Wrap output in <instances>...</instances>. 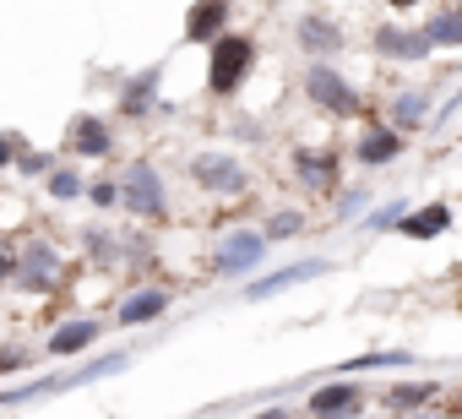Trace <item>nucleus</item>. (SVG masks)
Returning a JSON list of instances; mask_svg holds the SVG:
<instances>
[{
  "label": "nucleus",
  "instance_id": "nucleus-21",
  "mask_svg": "<svg viewBox=\"0 0 462 419\" xmlns=\"http://www.w3.org/2000/svg\"><path fill=\"white\" fill-rule=\"evenodd\" d=\"M419 33H424L430 50H457V44H462V17H457V12H440V17H430V28H419Z\"/></svg>",
  "mask_w": 462,
  "mask_h": 419
},
{
  "label": "nucleus",
  "instance_id": "nucleus-26",
  "mask_svg": "<svg viewBox=\"0 0 462 419\" xmlns=\"http://www.w3.org/2000/svg\"><path fill=\"white\" fill-rule=\"evenodd\" d=\"M402 213H408V201H381V207H375V213L365 219V229H370V235H375V229H392V224H397Z\"/></svg>",
  "mask_w": 462,
  "mask_h": 419
},
{
  "label": "nucleus",
  "instance_id": "nucleus-11",
  "mask_svg": "<svg viewBox=\"0 0 462 419\" xmlns=\"http://www.w3.org/2000/svg\"><path fill=\"white\" fill-rule=\"evenodd\" d=\"M228 12L235 0H196L185 12V44H212L217 33H228Z\"/></svg>",
  "mask_w": 462,
  "mask_h": 419
},
{
  "label": "nucleus",
  "instance_id": "nucleus-28",
  "mask_svg": "<svg viewBox=\"0 0 462 419\" xmlns=\"http://www.w3.org/2000/svg\"><path fill=\"white\" fill-rule=\"evenodd\" d=\"M17 169H23V174H50V169H55V158H50V153L23 147V153H17Z\"/></svg>",
  "mask_w": 462,
  "mask_h": 419
},
{
  "label": "nucleus",
  "instance_id": "nucleus-14",
  "mask_svg": "<svg viewBox=\"0 0 462 419\" xmlns=\"http://www.w3.org/2000/svg\"><path fill=\"white\" fill-rule=\"evenodd\" d=\"M294 180L310 191H332L337 185V153L332 147H294Z\"/></svg>",
  "mask_w": 462,
  "mask_h": 419
},
{
  "label": "nucleus",
  "instance_id": "nucleus-31",
  "mask_svg": "<svg viewBox=\"0 0 462 419\" xmlns=\"http://www.w3.org/2000/svg\"><path fill=\"white\" fill-rule=\"evenodd\" d=\"M359 207H365V191H348V196L337 201V224H348V219L359 213Z\"/></svg>",
  "mask_w": 462,
  "mask_h": 419
},
{
  "label": "nucleus",
  "instance_id": "nucleus-20",
  "mask_svg": "<svg viewBox=\"0 0 462 419\" xmlns=\"http://www.w3.org/2000/svg\"><path fill=\"white\" fill-rule=\"evenodd\" d=\"M435 397H440V381H435V376H424V381H397V386L386 392V403H392V408H402V414L430 408Z\"/></svg>",
  "mask_w": 462,
  "mask_h": 419
},
{
  "label": "nucleus",
  "instance_id": "nucleus-27",
  "mask_svg": "<svg viewBox=\"0 0 462 419\" xmlns=\"http://www.w3.org/2000/svg\"><path fill=\"white\" fill-rule=\"evenodd\" d=\"M88 196H93V207H98V213H109V207L120 201V191H115V174H104V180H93V185H82Z\"/></svg>",
  "mask_w": 462,
  "mask_h": 419
},
{
  "label": "nucleus",
  "instance_id": "nucleus-29",
  "mask_svg": "<svg viewBox=\"0 0 462 419\" xmlns=\"http://www.w3.org/2000/svg\"><path fill=\"white\" fill-rule=\"evenodd\" d=\"M23 147H28V136H23V131H6V136H0V169H12Z\"/></svg>",
  "mask_w": 462,
  "mask_h": 419
},
{
  "label": "nucleus",
  "instance_id": "nucleus-18",
  "mask_svg": "<svg viewBox=\"0 0 462 419\" xmlns=\"http://www.w3.org/2000/svg\"><path fill=\"white\" fill-rule=\"evenodd\" d=\"M392 229L408 235V240H435V235L451 229V207H446V201H430V207H419V213H402Z\"/></svg>",
  "mask_w": 462,
  "mask_h": 419
},
{
  "label": "nucleus",
  "instance_id": "nucleus-4",
  "mask_svg": "<svg viewBox=\"0 0 462 419\" xmlns=\"http://www.w3.org/2000/svg\"><path fill=\"white\" fill-rule=\"evenodd\" d=\"M305 98H310L321 115H332V120H354V115H359V93H354V82H348L332 61H316V66L305 71Z\"/></svg>",
  "mask_w": 462,
  "mask_h": 419
},
{
  "label": "nucleus",
  "instance_id": "nucleus-2",
  "mask_svg": "<svg viewBox=\"0 0 462 419\" xmlns=\"http://www.w3.org/2000/svg\"><path fill=\"white\" fill-rule=\"evenodd\" d=\"M251 66H256V39L251 33H217L212 39V55H207V88L217 98L240 93L245 77H251Z\"/></svg>",
  "mask_w": 462,
  "mask_h": 419
},
{
  "label": "nucleus",
  "instance_id": "nucleus-6",
  "mask_svg": "<svg viewBox=\"0 0 462 419\" xmlns=\"http://www.w3.org/2000/svg\"><path fill=\"white\" fill-rule=\"evenodd\" d=\"M262 262H267V240H262V229H228V235L217 240L212 273H217V278H245V273H256Z\"/></svg>",
  "mask_w": 462,
  "mask_h": 419
},
{
  "label": "nucleus",
  "instance_id": "nucleus-33",
  "mask_svg": "<svg viewBox=\"0 0 462 419\" xmlns=\"http://www.w3.org/2000/svg\"><path fill=\"white\" fill-rule=\"evenodd\" d=\"M392 12H413V6H424V0H386Z\"/></svg>",
  "mask_w": 462,
  "mask_h": 419
},
{
  "label": "nucleus",
  "instance_id": "nucleus-35",
  "mask_svg": "<svg viewBox=\"0 0 462 419\" xmlns=\"http://www.w3.org/2000/svg\"><path fill=\"white\" fill-rule=\"evenodd\" d=\"M402 419H446V414H424V408H413V414H402Z\"/></svg>",
  "mask_w": 462,
  "mask_h": 419
},
{
  "label": "nucleus",
  "instance_id": "nucleus-15",
  "mask_svg": "<svg viewBox=\"0 0 462 419\" xmlns=\"http://www.w3.org/2000/svg\"><path fill=\"white\" fill-rule=\"evenodd\" d=\"M169 300H174L169 289H152V284H147V289H136V294H125V300L115 305V327H147V321H158V316L169 311Z\"/></svg>",
  "mask_w": 462,
  "mask_h": 419
},
{
  "label": "nucleus",
  "instance_id": "nucleus-30",
  "mask_svg": "<svg viewBox=\"0 0 462 419\" xmlns=\"http://www.w3.org/2000/svg\"><path fill=\"white\" fill-rule=\"evenodd\" d=\"M28 365H33L28 349H0V376H6V370H28Z\"/></svg>",
  "mask_w": 462,
  "mask_h": 419
},
{
  "label": "nucleus",
  "instance_id": "nucleus-12",
  "mask_svg": "<svg viewBox=\"0 0 462 419\" xmlns=\"http://www.w3.org/2000/svg\"><path fill=\"white\" fill-rule=\"evenodd\" d=\"M359 403H365V386L327 381V386L310 392V419H348V414H359Z\"/></svg>",
  "mask_w": 462,
  "mask_h": 419
},
{
  "label": "nucleus",
  "instance_id": "nucleus-24",
  "mask_svg": "<svg viewBox=\"0 0 462 419\" xmlns=\"http://www.w3.org/2000/svg\"><path fill=\"white\" fill-rule=\"evenodd\" d=\"M50 196L55 201H77L82 196V169H50Z\"/></svg>",
  "mask_w": 462,
  "mask_h": 419
},
{
  "label": "nucleus",
  "instance_id": "nucleus-8",
  "mask_svg": "<svg viewBox=\"0 0 462 419\" xmlns=\"http://www.w3.org/2000/svg\"><path fill=\"white\" fill-rule=\"evenodd\" d=\"M60 147H66L71 158H109V153H115V126L98 120V115H77V120L66 126Z\"/></svg>",
  "mask_w": 462,
  "mask_h": 419
},
{
  "label": "nucleus",
  "instance_id": "nucleus-19",
  "mask_svg": "<svg viewBox=\"0 0 462 419\" xmlns=\"http://www.w3.org/2000/svg\"><path fill=\"white\" fill-rule=\"evenodd\" d=\"M300 50H310L316 61H332L337 50H343V28L332 23V17H300Z\"/></svg>",
  "mask_w": 462,
  "mask_h": 419
},
{
  "label": "nucleus",
  "instance_id": "nucleus-32",
  "mask_svg": "<svg viewBox=\"0 0 462 419\" xmlns=\"http://www.w3.org/2000/svg\"><path fill=\"white\" fill-rule=\"evenodd\" d=\"M251 419H300V414H294V403H273V408H262V414H251Z\"/></svg>",
  "mask_w": 462,
  "mask_h": 419
},
{
  "label": "nucleus",
  "instance_id": "nucleus-7",
  "mask_svg": "<svg viewBox=\"0 0 462 419\" xmlns=\"http://www.w3.org/2000/svg\"><path fill=\"white\" fill-rule=\"evenodd\" d=\"M12 278L23 284V289H50L55 278H60V251L50 246V240H33V246H23L17 256H12Z\"/></svg>",
  "mask_w": 462,
  "mask_h": 419
},
{
  "label": "nucleus",
  "instance_id": "nucleus-16",
  "mask_svg": "<svg viewBox=\"0 0 462 419\" xmlns=\"http://www.w3.org/2000/svg\"><path fill=\"white\" fill-rule=\"evenodd\" d=\"M354 153H359V163H365V169H386V163H397V158L408 153V136H397L392 126H370V131L359 136V147H354Z\"/></svg>",
  "mask_w": 462,
  "mask_h": 419
},
{
  "label": "nucleus",
  "instance_id": "nucleus-5",
  "mask_svg": "<svg viewBox=\"0 0 462 419\" xmlns=\"http://www.w3.org/2000/svg\"><path fill=\"white\" fill-rule=\"evenodd\" d=\"M185 169H190V180H196L201 191H212V196H240V191H251V169H245L235 153H196Z\"/></svg>",
  "mask_w": 462,
  "mask_h": 419
},
{
  "label": "nucleus",
  "instance_id": "nucleus-25",
  "mask_svg": "<svg viewBox=\"0 0 462 419\" xmlns=\"http://www.w3.org/2000/svg\"><path fill=\"white\" fill-rule=\"evenodd\" d=\"M300 229H305V219H300V213H289V207H283V213H278V219H273V224L262 229V240H289V235H300Z\"/></svg>",
  "mask_w": 462,
  "mask_h": 419
},
{
  "label": "nucleus",
  "instance_id": "nucleus-17",
  "mask_svg": "<svg viewBox=\"0 0 462 419\" xmlns=\"http://www.w3.org/2000/svg\"><path fill=\"white\" fill-rule=\"evenodd\" d=\"M386 126H392L397 136H413V131H424V126H430V93H424V88H402V93L392 98V115H386Z\"/></svg>",
  "mask_w": 462,
  "mask_h": 419
},
{
  "label": "nucleus",
  "instance_id": "nucleus-13",
  "mask_svg": "<svg viewBox=\"0 0 462 419\" xmlns=\"http://www.w3.org/2000/svg\"><path fill=\"white\" fill-rule=\"evenodd\" d=\"M370 50H375L381 61H408V66L430 55V44H424L419 28H375V33H370Z\"/></svg>",
  "mask_w": 462,
  "mask_h": 419
},
{
  "label": "nucleus",
  "instance_id": "nucleus-22",
  "mask_svg": "<svg viewBox=\"0 0 462 419\" xmlns=\"http://www.w3.org/2000/svg\"><path fill=\"white\" fill-rule=\"evenodd\" d=\"M419 354L413 349H370V354H354L343 370H386V365H413Z\"/></svg>",
  "mask_w": 462,
  "mask_h": 419
},
{
  "label": "nucleus",
  "instance_id": "nucleus-1",
  "mask_svg": "<svg viewBox=\"0 0 462 419\" xmlns=\"http://www.w3.org/2000/svg\"><path fill=\"white\" fill-rule=\"evenodd\" d=\"M131 365V349H115V354H98L77 370H60V376H44L33 386H6L0 392V408H17V403H39V397H55V392H71V386H88V381H104V376H120Z\"/></svg>",
  "mask_w": 462,
  "mask_h": 419
},
{
  "label": "nucleus",
  "instance_id": "nucleus-9",
  "mask_svg": "<svg viewBox=\"0 0 462 419\" xmlns=\"http://www.w3.org/2000/svg\"><path fill=\"white\" fill-rule=\"evenodd\" d=\"M321 273H332L327 256H305V262L273 267L267 278H251V284H245V300H273V294H283V289H294V284H310V278H321Z\"/></svg>",
  "mask_w": 462,
  "mask_h": 419
},
{
  "label": "nucleus",
  "instance_id": "nucleus-3",
  "mask_svg": "<svg viewBox=\"0 0 462 419\" xmlns=\"http://www.w3.org/2000/svg\"><path fill=\"white\" fill-rule=\"evenodd\" d=\"M115 191H120V207L131 219H142V224H163L169 219V191H163V174L152 169V163H125L120 169V180H115Z\"/></svg>",
  "mask_w": 462,
  "mask_h": 419
},
{
  "label": "nucleus",
  "instance_id": "nucleus-10",
  "mask_svg": "<svg viewBox=\"0 0 462 419\" xmlns=\"http://www.w3.org/2000/svg\"><path fill=\"white\" fill-rule=\"evenodd\" d=\"M98 338H104V321H98V316H71V321H60V327L50 332V354H55V359H77V354H88Z\"/></svg>",
  "mask_w": 462,
  "mask_h": 419
},
{
  "label": "nucleus",
  "instance_id": "nucleus-23",
  "mask_svg": "<svg viewBox=\"0 0 462 419\" xmlns=\"http://www.w3.org/2000/svg\"><path fill=\"white\" fill-rule=\"evenodd\" d=\"M152 98H158V71H142V77L120 93V109H125V115H142Z\"/></svg>",
  "mask_w": 462,
  "mask_h": 419
},
{
  "label": "nucleus",
  "instance_id": "nucleus-34",
  "mask_svg": "<svg viewBox=\"0 0 462 419\" xmlns=\"http://www.w3.org/2000/svg\"><path fill=\"white\" fill-rule=\"evenodd\" d=\"M0 278H12V251L0 246Z\"/></svg>",
  "mask_w": 462,
  "mask_h": 419
}]
</instances>
